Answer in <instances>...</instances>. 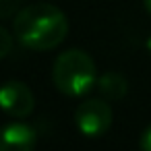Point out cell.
I'll list each match as a JSON object with an SVG mask.
<instances>
[{
	"label": "cell",
	"mask_w": 151,
	"mask_h": 151,
	"mask_svg": "<svg viewBox=\"0 0 151 151\" xmlns=\"http://www.w3.org/2000/svg\"><path fill=\"white\" fill-rule=\"evenodd\" d=\"M37 132L25 122H11L0 128V151H35Z\"/></svg>",
	"instance_id": "cell-5"
},
{
	"label": "cell",
	"mask_w": 151,
	"mask_h": 151,
	"mask_svg": "<svg viewBox=\"0 0 151 151\" xmlns=\"http://www.w3.org/2000/svg\"><path fill=\"white\" fill-rule=\"evenodd\" d=\"M13 50V35L11 31H6L2 25H0V60L6 58Z\"/></svg>",
	"instance_id": "cell-8"
},
{
	"label": "cell",
	"mask_w": 151,
	"mask_h": 151,
	"mask_svg": "<svg viewBox=\"0 0 151 151\" xmlns=\"http://www.w3.org/2000/svg\"><path fill=\"white\" fill-rule=\"evenodd\" d=\"M147 48H149V52H151V37H149V42H147Z\"/></svg>",
	"instance_id": "cell-11"
},
{
	"label": "cell",
	"mask_w": 151,
	"mask_h": 151,
	"mask_svg": "<svg viewBox=\"0 0 151 151\" xmlns=\"http://www.w3.org/2000/svg\"><path fill=\"white\" fill-rule=\"evenodd\" d=\"M114 112L106 99H85L75 110V124L79 132L87 139H97L106 134L112 126Z\"/></svg>",
	"instance_id": "cell-3"
},
{
	"label": "cell",
	"mask_w": 151,
	"mask_h": 151,
	"mask_svg": "<svg viewBox=\"0 0 151 151\" xmlns=\"http://www.w3.org/2000/svg\"><path fill=\"white\" fill-rule=\"evenodd\" d=\"M95 87H97L99 95L104 99H108V101H118L128 91V83L120 73H106V75L97 77Z\"/></svg>",
	"instance_id": "cell-6"
},
{
	"label": "cell",
	"mask_w": 151,
	"mask_h": 151,
	"mask_svg": "<svg viewBox=\"0 0 151 151\" xmlns=\"http://www.w3.org/2000/svg\"><path fill=\"white\" fill-rule=\"evenodd\" d=\"M23 0H0V19H9L21 11Z\"/></svg>",
	"instance_id": "cell-7"
},
{
	"label": "cell",
	"mask_w": 151,
	"mask_h": 151,
	"mask_svg": "<svg viewBox=\"0 0 151 151\" xmlns=\"http://www.w3.org/2000/svg\"><path fill=\"white\" fill-rule=\"evenodd\" d=\"M139 149H141V151H151V124L143 130L141 141H139Z\"/></svg>",
	"instance_id": "cell-9"
},
{
	"label": "cell",
	"mask_w": 151,
	"mask_h": 151,
	"mask_svg": "<svg viewBox=\"0 0 151 151\" xmlns=\"http://www.w3.org/2000/svg\"><path fill=\"white\" fill-rule=\"evenodd\" d=\"M52 81L60 93L68 97H81L97 83L95 60L85 50H66L54 60Z\"/></svg>",
	"instance_id": "cell-2"
},
{
	"label": "cell",
	"mask_w": 151,
	"mask_h": 151,
	"mask_svg": "<svg viewBox=\"0 0 151 151\" xmlns=\"http://www.w3.org/2000/svg\"><path fill=\"white\" fill-rule=\"evenodd\" d=\"M13 33L29 50H54L68 35V19L58 6L48 2H35L15 15Z\"/></svg>",
	"instance_id": "cell-1"
},
{
	"label": "cell",
	"mask_w": 151,
	"mask_h": 151,
	"mask_svg": "<svg viewBox=\"0 0 151 151\" xmlns=\"http://www.w3.org/2000/svg\"><path fill=\"white\" fill-rule=\"evenodd\" d=\"M35 108L33 91L21 81H6L0 85V110L11 118L23 120Z\"/></svg>",
	"instance_id": "cell-4"
},
{
	"label": "cell",
	"mask_w": 151,
	"mask_h": 151,
	"mask_svg": "<svg viewBox=\"0 0 151 151\" xmlns=\"http://www.w3.org/2000/svg\"><path fill=\"white\" fill-rule=\"evenodd\" d=\"M143 4H145V9L151 13V0H143Z\"/></svg>",
	"instance_id": "cell-10"
}]
</instances>
